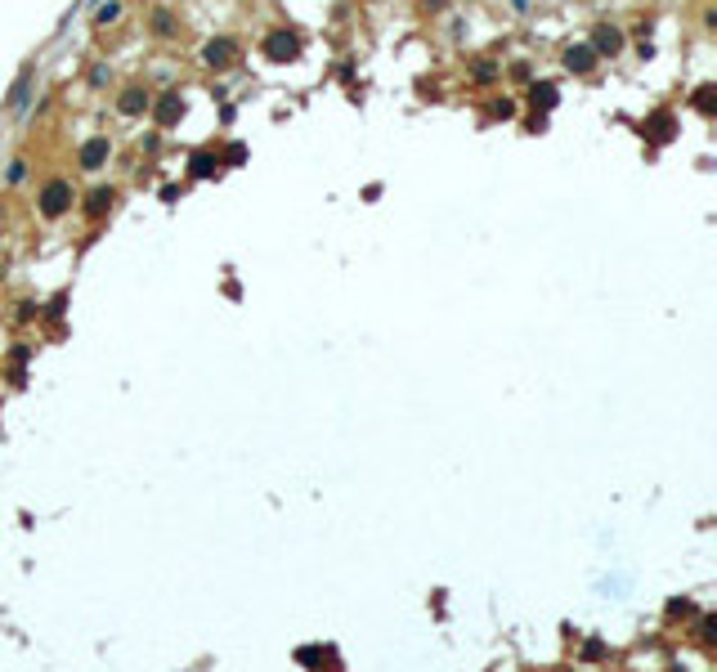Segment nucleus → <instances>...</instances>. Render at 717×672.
Segmentation results:
<instances>
[{
    "label": "nucleus",
    "instance_id": "obj_12",
    "mask_svg": "<svg viewBox=\"0 0 717 672\" xmlns=\"http://www.w3.org/2000/svg\"><path fill=\"white\" fill-rule=\"evenodd\" d=\"M529 103L533 108H556V103H561V90H556L552 81H533L529 85Z\"/></svg>",
    "mask_w": 717,
    "mask_h": 672
},
{
    "label": "nucleus",
    "instance_id": "obj_6",
    "mask_svg": "<svg viewBox=\"0 0 717 672\" xmlns=\"http://www.w3.org/2000/svg\"><path fill=\"white\" fill-rule=\"evenodd\" d=\"M588 45H592V50H597L601 58H618V54H623V45H628V36L618 32L614 23H601V27L592 32V41H588Z\"/></svg>",
    "mask_w": 717,
    "mask_h": 672
},
{
    "label": "nucleus",
    "instance_id": "obj_16",
    "mask_svg": "<svg viewBox=\"0 0 717 672\" xmlns=\"http://www.w3.org/2000/svg\"><path fill=\"white\" fill-rule=\"evenodd\" d=\"M121 14V5H117V0H113V5H99V9H94V23H99V27H108V23H113Z\"/></svg>",
    "mask_w": 717,
    "mask_h": 672
},
{
    "label": "nucleus",
    "instance_id": "obj_20",
    "mask_svg": "<svg viewBox=\"0 0 717 672\" xmlns=\"http://www.w3.org/2000/svg\"><path fill=\"white\" fill-rule=\"evenodd\" d=\"M713 628H717L713 619H699V641H704V645H713Z\"/></svg>",
    "mask_w": 717,
    "mask_h": 672
},
{
    "label": "nucleus",
    "instance_id": "obj_22",
    "mask_svg": "<svg viewBox=\"0 0 717 672\" xmlns=\"http://www.w3.org/2000/svg\"><path fill=\"white\" fill-rule=\"evenodd\" d=\"M512 5H516V9H529V0H512Z\"/></svg>",
    "mask_w": 717,
    "mask_h": 672
},
{
    "label": "nucleus",
    "instance_id": "obj_17",
    "mask_svg": "<svg viewBox=\"0 0 717 672\" xmlns=\"http://www.w3.org/2000/svg\"><path fill=\"white\" fill-rule=\"evenodd\" d=\"M489 113H493V117H516V99H493Z\"/></svg>",
    "mask_w": 717,
    "mask_h": 672
},
{
    "label": "nucleus",
    "instance_id": "obj_21",
    "mask_svg": "<svg viewBox=\"0 0 717 672\" xmlns=\"http://www.w3.org/2000/svg\"><path fill=\"white\" fill-rule=\"evenodd\" d=\"M23 175H27V162H14V166H9V179H14V184H18Z\"/></svg>",
    "mask_w": 717,
    "mask_h": 672
},
{
    "label": "nucleus",
    "instance_id": "obj_19",
    "mask_svg": "<svg viewBox=\"0 0 717 672\" xmlns=\"http://www.w3.org/2000/svg\"><path fill=\"white\" fill-rule=\"evenodd\" d=\"M497 77V63H476V81H493Z\"/></svg>",
    "mask_w": 717,
    "mask_h": 672
},
{
    "label": "nucleus",
    "instance_id": "obj_8",
    "mask_svg": "<svg viewBox=\"0 0 717 672\" xmlns=\"http://www.w3.org/2000/svg\"><path fill=\"white\" fill-rule=\"evenodd\" d=\"M641 134H650L654 144H668L677 134V121H673V113L668 108H659V113H650L646 121H641Z\"/></svg>",
    "mask_w": 717,
    "mask_h": 672
},
{
    "label": "nucleus",
    "instance_id": "obj_15",
    "mask_svg": "<svg viewBox=\"0 0 717 672\" xmlns=\"http://www.w3.org/2000/svg\"><path fill=\"white\" fill-rule=\"evenodd\" d=\"M220 153H198V157H193V175H198V179H211V175H220Z\"/></svg>",
    "mask_w": 717,
    "mask_h": 672
},
{
    "label": "nucleus",
    "instance_id": "obj_4",
    "mask_svg": "<svg viewBox=\"0 0 717 672\" xmlns=\"http://www.w3.org/2000/svg\"><path fill=\"white\" fill-rule=\"evenodd\" d=\"M561 63H565V72H574V77H592V72H597V63H601V54L592 50L588 41H578V45H565Z\"/></svg>",
    "mask_w": 717,
    "mask_h": 672
},
{
    "label": "nucleus",
    "instance_id": "obj_7",
    "mask_svg": "<svg viewBox=\"0 0 717 672\" xmlns=\"http://www.w3.org/2000/svg\"><path fill=\"white\" fill-rule=\"evenodd\" d=\"M108 153H113V144H108V134H94V139H86V144H81L77 162H81V170H99V166L108 162Z\"/></svg>",
    "mask_w": 717,
    "mask_h": 672
},
{
    "label": "nucleus",
    "instance_id": "obj_14",
    "mask_svg": "<svg viewBox=\"0 0 717 672\" xmlns=\"http://www.w3.org/2000/svg\"><path fill=\"white\" fill-rule=\"evenodd\" d=\"M148 32H153V36H162V41H171V36H179V18H175V14H166V9H157Z\"/></svg>",
    "mask_w": 717,
    "mask_h": 672
},
{
    "label": "nucleus",
    "instance_id": "obj_3",
    "mask_svg": "<svg viewBox=\"0 0 717 672\" xmlns=\"http://www.w3.org/2000/svg\"><path fill=\"white\" fill-rule=\"evenodd\" d=\"M72 202H77V189H72L68 179H50V184L41 189V215H50V220H58Z\"/></svg>",
    "mask_w": 717,
    "mask_h": 672
},
{
    "label": "nucleus",
    "instance_id": "obj_2",
    "mask_svg": "<svg viewBox=\"0 0 717 672\" xmlns=\"http://www.w3.org/2000/svg\"><path fill=\"white\" fill-rule=\"evenodd\" d=\"M265 58L269 63H291V58H300V36L296 32H287V27H274L269 36H265Z\"/></svg>",
    "mask_w": 717,
    "mask_h": 672
},
{
    "label": "nucleus",
    "instance_id": "obj_5",
    "mask_svg": "<svg viewBox=\"0 0 717 672\" xmlns=\"http://www.w3.org/2000/svg\"><path fill=\"white\" fill-rule=\"evenodd\" d=\"M148 113H153V121H157L162 130H171L175 121L184 117V99H179V90H162V94L148 103Z\"/></svg>",
    "mask_w": 717,
    "mask_h": 672
},
{
    "label": "nucleus",
    "instance_id": "obj_1",
    "mask_svg": "<svg viewBox=\"0 0 717 672\" xmlns=\"http://www.w3.org/2000/svg\"><path fill=\"white\" fill-rule=\"evenodd\" d=\"M238 54H242V45L234 41V36H215V41L202 45V63L211 68V72H229V68L238 63Z\"/></svg>",
    "mask_w": 717,
    "mask_h": 672
},
{
    "label": "nucleus",
    "instance_id": "obj_10",
    "mask_svg": "<svg viewBox=\"0 0 717 672\" xmlns=\"http://www.w3.org/2000/svg\"><path fill=\"white\" fill-rule=\"evenodd\" d=\"M113 202H117V189H94L90 198H86V215H90V220H103L108 211H113Z\"/></svg>",
    "mask_w": 717,
    "mask_h": 672
},
{
    "label": "nucleus",
    "instance_id": "obj_11",
    "mask_svg": "<svg viewBox=\"0 0 717 672\" xmlns=\"http://www.w3.org/2000/svg\"><path fill=\"white\" fill-rule=\"evenodd\" d=\"M32 77H36V72L27 68V72L14 81V90H9V113H23V108H27V99H32Z\"/></svg>",
    "mask_w": 717,
    "mask_h": 672
},
{
    "label": "nucleus",
    "instance_id": "obj_18",
    "mask_svg": "<svg viewBox=\"0 0 717 672\" xmlns=\"http://www.w3.org/2000/svg\"><path fill=\"white\" fill-rule=\"evenodd\" d=\"M242 157H247V148H242V144H229V148H224V157H220V162H229V166H238V162H242Z\"/></svg>",
    "mask_w": 717,
    "mask_h": 672
},
{
    "label": "nucleus",
    "instance_id": "obj_9",
    "mask_svg": "<svg viewBox=\"0 0 717 672\" xmlns=\"http://www.w3.org/2000/svg\"><path fill=\"white\" fill-rule=\"evenodd\" d=\"M148 103H153V94L144 90V85H126L121 99H117V113L121 117H144V113H148Z\"/></svg>",
    "mask_w": 717,
    "mask_h": 672
},
{
    "label": "nucleus",
    "instance_id": "obj_13",
    "mask_svg": "<svg viewBox=\"0 0 717 672\" xmlns=\"http://www.w3.org/2000/svg\"><path fill=\"white\" fill-rule=\"evenodd\" d=\"M690 108H695L699 117H713L717 113V85H699L695 99H690Z\"/></svg>",
    "mask_w": 717,
    "mask_h": 672
}]
</instances>
